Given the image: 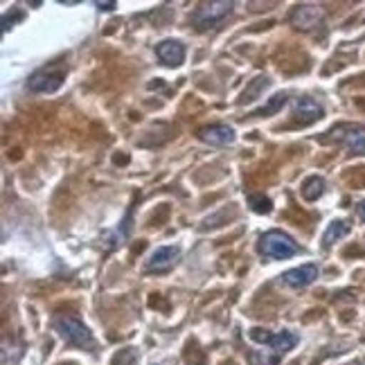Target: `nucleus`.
Returning a JSON list of instances; mask_svg holds the SVG:
<instances>
[{"mask_svg":"<svg viewBox=\"0 0 365 365\" xmlns=\"http://www.w3.org/2000/svg\"><path fill=\"white\" fill-rule=\"evenodd\" d=\"M250 339L255 343H262V345H269V354L262 359L259 365H277V361L282 359L284 354H289L293 347L298 343V336L293 331H277V334H269L266 329H259V327H252L250 329Z\"/></svg>","mask_w":365,"mask_h":365,"instance_id":"1","label":"nucleus"},{"mask_svg":"<svg viewBox=\"0 0 365 365\" xmlns=\"http://www.w3.org/2000/svg\"><path fill=\"white\" fill-rule=\"evenodd\" d=\"M259 255L271 257V259H289L293 255H298L300 246L293 242V237H289L282 230H269L259 237L257 242Z\"/></svg>","mask_w":365,"mask_h":365,"instance_id":"2","label":"nucleus"},{"mask_svg":"<svg viewBox=\"0 0 365 365\" xmlns=\"http://www.w3.org/2000/svg\"><path fill=\"white\" fill-rule=\"evenodd\" d=\"M52 325H54V331H59L66 345H73V347H91L93 345V336H91L88 327L73 314H59L52 320Z\"/></svg>","mask_w":365,"mask_h":365,"instance_id":"3","label":"nucleus"},{"mask_svg":"<svg viewBox=\"0 0 365 365\" xmlns=\"http://www.w3.org/2000/svg\"><path fill=\"white\" fill-rule=\"evenodd\" d=\"M68 75V66L63 61H54L46 68L36 70L27 79V88L32 93H54L61 88V83L66 81Z\"/></svg>","mask_w":365,"mask_h":365,"instance_id":"4","label":"nucleus"},{"mask_svg":"<svg viewBox=\"0 0 365 365\" xmlns=\"http://www.w3.org/2000/svg\"><path fill=\"white\" fill-rule=\"evenodd\" d=\"M232 7H235V3H230V0L201 3L192 14V23H194L196 30H210V27H215L217 23H221L223 19H226L228 14L232 11Z\"/></svg>","mask_w":365,"mask_h":365,"instance_id":"5","label":"nucleus"},{"mask_svg":"<svg viewBox=\"0 0 365 365\" xmlns=\"http://www.w3.org/2000/svg\"><path fill=\"white\" fill-rule=\"evenodd\" d=\"M180 259L178 246H160L149 255L145 264V273H170Z\"/></svg>","mask_w":365,"mask_h":365,"instance_id":"6","label":"nucleus"},{"mask_svg":"<svg viewBox=\"0 0 365 365\" xmlns=\"http://www.w3.org/2000/svg\"><path fill=\"white\" fill-rule=\"evenodd\" d=\"M291 108H293V120H296L300 126H309V124L318 122L322 118V113H325L322 106L316 100H312V97H296Z\"/></svg>","mask_w":365,"mask_h":365,"instance_id":"7","label":"nucleus"},{"mask_svg":"<svg viewBox=\"0 0 365 365\" xmlns=\"http://www.w3.org/2000/svg\"><path fill=\"white\" fill-rule=\"evenodd\" d=\"M199 138L203 140L205 145H215V147H228L232 145L237 135H235V129L228 124H210V126H203L199 129Z\"/></svg>","mask_w":365,"mask_h":365,"instance_id":"8","label":"nucleus"},{"mask_svg":"<svg viewBox=\"0 0 365 365\" xmlns=\"http://www.w3.org/2000/svg\"><path fill=\"white\" fill-rule=\"evenodd\" d=\"M318 277V266L316 264H304L298 269H291L282 275V282L291 289H304L312 282H316Z\"/></svg>","mask_w":365,"mask_h":365,"instance_id":"9","label":"nucleus"},{"mask_svg":"<svg viewBox=\"0 0 365 365\" xmlns=\"http://www.w3.org/2000/svg\"><path fill=\"white\" fill-rule=\"evenodd\" d=\"M156 54L165 66L176 68L182 63V59H185V46L176 38H165L156 46Z\"/></svg>","mask_w":365,"mask_h":365,"instance_id":"10","label":"nucleus"},{"mask_svg":"<svg viewBox=\"0 0 365 365\" xmlns=\"http://www.w3.org/2000/svg\"><path fill=\"white\" fill-rule=\"evenodd\" d=\"M334 138L343 140L349 147V151L356 153V156H365V129H359V126H341V129H334Z\"/></svg>","mask_w":365,"mask_h":365,"instance_id":"11","label":"nucleus"},{"mask_svg":"<svg viewBox=\"0 0 365 365\" xmlns=\"http://www.w3.org/2000/svg\"><path fill=\"white\" fill-rule=\"evenodd\" d=\"M291 23L296 27H300V30H312V27L322 23V9L316 5H300V7L293 9Z\"/></svg>","mask_w":365,"mask_h":365,"instance_id":"12","label":"nucleus"},{"mask_svg":"<svg viewBox=\"0 0 365 365\" xmlns=\"http://www.w3.org/2000/svg\"><path fill=\"white\" fill-rule=\"evenodd\" d=\"M347 232H349V223H347V221H343V219L331 221V223H329V228L325 230V235H322V246L329 248L334 242L343 240V237H345Z\"/></svg>","mask_w":365,"mask_h":365,"instance_id":"13","label":"nucleus"},{"mask_svg":"<svg viewBox=\"0 0 365 365\" xmlns=\"http://www.w3.org/2000/svg\"><path fill=\"white\" fill-rule=\"evenodd\" d=\"M322 192H325V180H322L320 176H312V178H307L304 180V185H302V196L307 201H318Z\"/></svg>","mask_w":365,"mask_h":365,"instance_id":"14","label":"nucleus"},{"mask_svg":"<svg viewBox=\"0 0 365 365\" xmlns=\"http://www.w3.org/2000/svg\"><path fill=\"white\" fill-rule=\"evenodd\" d=\"M284 104H287V93H277V95L271 97L269 104H266V106H262V108H257V110H252V115H257V118L273 115V113H277V110L282 108Z\"/></svg>","mask_w":365,"mask_h":365,"instance_id":"15","label":"nucleus"},{"mask_svg":"<svg viewBox=\"0 0 365 365\" xmlns=\"http://www.w3.org/2000/svg\"><path fill=\"white\" fill-rule=\"evenodd\" d=\"M248 205L255 210L257 215H269L273 210L271 199H269V196H264V194H248Z\"/></svg>","mask_w":365,"mask_h":365,"instance_id":"16","label":"nucleus"},{"mask_svg":"<svg viewBox=\"0 0 365 365\" xmlns=\"http://www.w3.org/2000/svg\"><path fill=\"white\" fill-rule=\"evenodd\" d=\"M21 19H23V11H19V9L14 11V16H11V14H5V16H3V32H7L9 27L16 21H21Z\"/></svg>","mask_w":365,"mask_h":365,"instance_id":"17","label":"nucleus"},{"mask_svg":"<svg viewBox=\"0 0 365 365\" xmlns=\"http://www.w3.org/2000/svg\"><path fill=\"white\" fill-rule=\"evenodd\" d=\"M95 7L100 9V11H102V9H104V11H113V9H115L118 5L113 3V0H110V3H102V0H97V3H95Z\"/></svg>","mask_w":365,"mask_h":365,"instance_id":"18","label":"nucleus"},{"mask_svg":"<svg viewBox=\"0 0 365 365\" xmlns=\"http://www.w3.org/2000/svg\"><path fill=\"white\" fill-rule=\"evenodd\" d=\"M359 217L365 221V201H361V203H359Z\"/></svg>","mask_w":365,"mask_h":365,"instance_id":"19","label":"nucleus"}]
</instances>
